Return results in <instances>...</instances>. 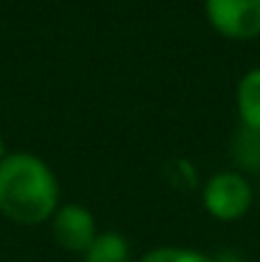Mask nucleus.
<instances>
[{"label":"nucleus","mask_w":260,"mask_h":262,"mask_svg":"<svg viewBox=\"0 0 260 262\" xmlns=\"http://www.w3.org/2000/svg\"><path fill=\"white\" fill-rule=\"evenodd\" d=\"M214 262H243L240 260V255H235V252H222V255H217Z\"/></svg>","instance_id":"nucleus-9"},{"label":"nucleus","mask_w":260,"mask_h":262,"mask_svg":"<svg viewBox=\"0 0 260 262\" xmlns=\"http://www.w3.org/2000/svg\"><path fill=\"white\" fill-rule=\"evenodd\" d=\"M51 234H54L56 245L64 247L67 252L85 255V250L92 245V239L99 232H97L94 214L87 206H82V204H62L51 216Z\"/></svg>","instance_id":"nucleus-4"},{"label":"nucleus","mask_w":260,"mask_h":262,"mask_svg":"<svg viewBox=\"0 0 260 262\" xmlns=\"http://www.w3.org/2000/svg\"><path fill=\"white\" fill-rule=\"evenodd\" d=\"M235 104L237 117L243 127L260 130V67L248 69L235 89Z\"/></svg>","instance_id":"nucleus-5"},{"label":"nucleus","mask_w":260,"mask_h":262,"mask_svg":"<svg viewBox=\"0 0 260 262\" xmlns=\"http://www.w3.org/2000/svg\"><path fill=\"white\" fill-rule=\"evenodd\" d=\"M209 26L230 41H250L260 36V0H204Z\"/></svg>","instance_id":"nucleus-3"},{"label":"nucleus","mask_w":260,"mask_h":262,"mask_svg":"<svg viewBox=\"0 0 260 262\" xmlns=\"http://www.w3.org/2000/svg\"><path fill=\"white\" fill-rule=\"evenodd\" d=\"M232 153H235V161L245 171H260V130H250L240 125Z\"/></svg>","instance_id":"nucleus-7"},{"label":"nucleus","mask_w":260,"mask_h":262,"mask_svg":"<svg viewBox=\"0 0 260 262\" xmlns=\"http://www.w3.org/2000/svg\"><path fill=\"white\" fill-rule=\"evenodd\" d=\"M141 262H214V257L199 252V250H189V247H153L148 250Z\"/></svg>","instance_id":"nucleus-8"},{"label":"nucleus","mask_w":260,"mask_h":262,"mask_svg":"<svg viewBox=\"0 0 260 262\" xmlns=\"http://www.w3.org/2000/svg\"><path fill=\"white\" fill-rule=\"evenodd\" d=\"M62 206V186L51 166L33 153H8L0 161V214L21 227L51 222Z\"/></svg>","instance_id":"nucleus-1"},{"label":"nucleus","mask_w":260,"mask_h":262,"mask_svg":"<svg viewBox=\"0 0 260 262\" xmlns=\"http://www.w3.org/2000/svg\"><path fill=\"white\" fill-rule=\"evenodd\" d=\"M204 211L217 222H237L253 206V186L240 171H219L202 188Z\"/></svg>","instance_id":"nucleus-2"},{"label":"nucleus","mask_w":260,"mask_h":262,"mask_svg":"<svg viewBox=\"0 0 260 262\" xmlns=\"http://www.w3.org/2000/svg\"><path fill=\"white\" fill-rule=\"evenodd\" d=\"M8 156V150H5V140H3V135H0V161Z\"/></svg>","instance_id":"nucleus-10"},{"label":"nucleus","mask_w":260,"mask_h":262,"mask_svg":"<svg viewBox=\"0 0 260 262\" xmlns=\"http://www.w3.org/2000/svg\"><path fill=\"white\" fill-rule=\"evenodd\" d=\"M85 262H130V245L120 232H99L85 250Z\"/></svg>","instance_id":"nucleus-6"}]
</instances>
